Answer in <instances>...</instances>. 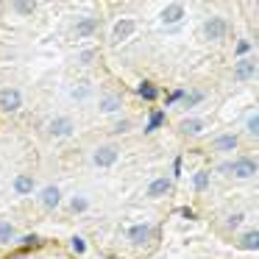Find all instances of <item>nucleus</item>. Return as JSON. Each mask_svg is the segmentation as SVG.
<instances>
[{"label": "nucleus", "mask_w": 259, "mask_h": 259, "mask_svg": "<svg viewBox=\"0 0 259 259\" xmlns=\"http://www.w3.org/2000/svg\"><path fill=\"white\" fill-rule=\"evenodd\" d=\"M231 34V23L226 17H220V14H209L206 20L201 23V36L203 42H212V45H218V42H226V36Z\"/></svg>", "instance_id": "1"}, {"label": "nucleus", "mask_w": 259, "mask_h": 259, "mask_svg": "<svg viewBox=\"0 0 259 259\" xmlns=\"http://www.w3.org/2000/svg\"><path fill=\"white\" fill-rule=\"evenodd\" d=\"M159 237V229L153 223H131L128 229H125V240H128V245H134V248H148L153 240Z\"/></svg>", "instance_id": "2"}, {"label": "nucleus", "mask_w": 259, "mask_h": 259, "mask_svg": "<svg viewBox=\"0 0 259 259\" xmlns=\"http://www.w3.org/2000/svg\"><path fill=\"white\" fill-rule=\"evenodd\" d=\"M45 134L51 137V140H70V137L75 134V120L70 117V114H56V117L48 120Z\"/></svg>", "instance_id": "3"}, {"label": "nucleus", "mask_w": 259, "mask_h": 259, "mask_svg": "<svg viewBox=\"0 0 259 259\" xmlns=\"http://www.w3.org/2000/svg\"><path fill=\"white\" fill-rule=\"evenodd\" d=\"M120 159V145H114V142H101V145L92 151V167L98 170H109L114 167Z\"/></svg>", "instance_id": "4"}, {"label": "nucleus", "mask_w": 259, "mask_h": 259, "mask_svg": "<svg viewBox=\"0 0 259 259\" xmlns=\"http://www.w3.org/2000/svg\"><path fill=\"white\" fill-rule=\"evenodd\" d=\"M23 103H25V95H23L20 87H3V90H0V112H3V114L20 112Z\"/></svg>", "instance_id": "5"}, {"label": "nucleus", "mask_w": 259, "mask_h": 259, "mask_svg": "<svg viewBox=\"0 0 259 259\" xmlns=\"http://www.w3.org/2000/svg\"><path fill=\"white\" fill-rule=\"evenodd\" d=\"M137 34V20L134 17H120L112 25V34H109V45H123L125 39Z\"/></svg>", "instance_id": "6"}, {"label": "nucleus", "mask_w": 259, "mask_h": 259, "mask_svg": "<svg viewBox=\"0 0 259 259\" xmlns=\"http://www.w3.org/2000/svg\"><path fill=\"white\" fill-rule=\"evenodd\" d=\"M206 117H198V114H190V117H181L179 125H176V131H179L184 140H195V137H201L203 131H206Z\"/></svg>", "instance_id": "7"}, {"label": "nucleus", "mask_w": 259, "mask_h": 259, "mask_svg": "<svg viewBox=\"0 0 259 259\" xmlns=\"http://www.w3.org/2000/svg\"><path fill=\"white\" fill-rule=\"evenodd\" d=\"M36 195H39V206L45 212H56L64 203V195H62V187L59 184H45L42 190H36Z\"/></svg>", "instance_id": "8"}, {"label": "nucleus", "mask_w": 259, "mask_h": 259, "mask_svg": "<svg viewBox=\"0 0 259 259\" xmlns=\"http://www.w3.org/2000/svg\"><path fill=\"white\" fill-rule=\"evenodd\" d=\"M231 179H237V181H251V179H256V156L231 159Z\"/></svg>", "instance_id": "9"}, {"label": "nucleus", "mask_w": 259, "mask_h": 259, "mask_svg": "<svg viewBox=\"0 0 259 259\" xmlns=\"http://www.w3.org/2000/svg\"><path fill=\"white\" fill-rule=\"evenodd\" d=\"M237 148H240V134H234V131H223L209 142V151L214 153H234Z\"/></svg>", "instance_id": "10"}, {"label": "nucleus", "mask_w": 259, "mask_h": 259, "mask_svg": "<svg viewBox=\"0 0 259 259\" xmlns=\"http://www.w3.org/2000/svg\"><path fill=\"white\" fill-rule=\"evenodd\" d=\"M70 31H73V36H78V39H90V36H95V31H98V17H92V14H81V17L73 20Z\"/></svg>", "instance_id": "11"}, {"label": "nucleus", "mask_w": 259, "mask_h": 259, "mask_svg": "<svg viewBox=\"0 0 259 259\" xmlns=\"http://www.w3.org/2000/svg\"><path fill=\"white\" fill-rule=\"evenodd\" d=\"M98 112H101V114H117V112H123V92L106 90L101 95V101H98Z\"/></svg>", "instance_id": "12"}, {"label": "nucleus", "mask_w": 259, "mask_h": 259, "mask_svg": "<svg viewBox=\"0 0 259 259\" xmlns=\"http://www.w3.org/2000/svg\"><path fill=\"white\" fill-rule=\"evenodd\" d=\"M253 78H256V59H253V56L237 59V64H234V81L248 84V81H253Z\"/></svg>", "instance_id": "13"}, {"label": "nucleus", "mask_w": 259, "mask_h": 259, "mask_svg": "<svg viewBox=\"0 0 259 259\" xmlns=\"http://www.w3.org/2000/svg\"><path fill=\"white\" fill-rule=\"evenodd\" d=\"M67 95H70V101H75V103H87V101L95 98V87H92V81L81 78V81H75V84H70Z\"/></svg>", "instance_id": "14"}, {"label": "nucleus", "mask_w": 259, "mask_h": 259, "mask_svg": "<svg viewBox=\"0 0 259 259\" xmlns=\"http://www.w3.org/2000/svg\"><path fill=\"white\" fill-rule=\"evenodd\" d=\"M170 192H173V181H170L167 176H159V179H153L151 184H148L145 195L151 198V201H159V198H167Z\"/></svg>", "instance_id": "15"}, {"label": "nucleus", "mask_w": 259, "mask_h": 259, "mask_svg": "<svg viewBox=\"0 0 259 259\" xmlns=\"http://www.w3.org/2000/svg\"><path fill=\"white\" fill-rule=\"evenodd\" d=\"M64 209H67L70 214H75V218H78V214H87L92 209V201L84 195V192H73V195L64 201Z\"/></svg>", "instance_id": "16"}, {"label": "nucleus", "mask_w": 259, "mask_h": 259, "mask_svg": "<svg viewBox=\"0 0 259 259\" xmlns=\"http://www.w3.org/2000/svg\"><path fill=\"white\" fill-rule=\"evenodd\" d=\"M12 190H14V195H31V192H36V179L31 173H20V176H14Z\"/></svg>", "instance_id": "17"}, {"label": "nucleus", "mask_w": 259, "mask_h": 259, "mask_svg": "<svg viewBox=\"0 0 259 259\" xmlns=\"http://www.w3.org/2000/svg\"><path fill=\"white\" fill-rule=\"evenodd\" d=\"M237 245H240L242 251H259V231H256V226L240 231V237H237Z\"/></svg>", "instance_id": "18"}, {"label": "nucleus", "mask_w": 259, "mask_h": 259, "mask_svg": "<svg viewBox=\"0 0 259 259\" xmlns=\"http://www.w3.org/2000/svg\"><path fill=\"white\" fill-rule=\"evenodd\" d=\"M184 3H170V6H164L162 9V23L164 25H176V23H181L184 20Z\"/></svg>", "instance_id": "19"}, {"label": "nucleus", "mask_w": 259, "mask_h": 259, "mask_svg": "<svg viewBox=\"0 0 259 259\" xmlns=\"http://www.w3.org/2000/svg\"><path fill=\"white\" fill-rule=\"evenodd\" d=\"M209 184H212V170L209 167H201L192 176V192H195V195H203V192L209 190Z\"/></svg>", "instance_id": "20"}, {"label": "nucleus", "mask_w": 259, "mask_h": 259, "mask_svg": "<svg viewBox=\"0 0 259 259\" xmlns=\"http://www.w3.org/2000/svg\"><path fill=\"white\" fill-rule=\"evenodd\" d=\"M203 101H206V90H192V92H187V95H184V101H181V109H184V112H190V109L201 106Z\"/></svg>", "instance_id": "21"}, {"label": "nucleus", "mask_w": 259, "mask_h": 259, "mask_svg": "<svg viewBox=\"0 0 259 259\" xmlns=\"http://www.w3.org/2000/svg\"><path fill=\"white\" fill-rule=\"evenodd\" d=\"M14 237H17V229H14L12 220H0V248L12 245Z\"/></svg>", "instance_id": "22"}, {"label": "nucleus", "mask_w": 259, "mask_h": 259, "mask_svg": "<svg viewBox=\"0 0 259 259\" xmlns=\"http://www.w3.org/2000/svg\"><path fill=\"white\" fill-rule=\"evenodd\" d=\"M242 223H245V214H242V212H234V214H229V218L223 220V229H226V231H237Z\"/></svg>", "instance_id": "23"}, {"label": "nucleus", "mask_w": 259, "mask_h": 259, "mask_svg": "<svg viewBox=\"0 0 259 259\" xmlns=\"http://www.w3.org/2000/svg\"><path fill=\"white\" fill-rule=\"evenodd\" d=\"M14 242H17V245H23V248H31V245H39L42 237L34 234V231H28V234H17V237H14Z\"/></svg>", "instance_id": "24"}, {"label": "nucleus", "mask_w": 259, "mask_h": 259, "mask_svg": "<svg viewBox=\"0 0 259 259\" xmlns=\"http://www.w3.org/2000/svg\"><path fill=\"white\" fill-rule=\"evenodd\" d=\"M12 9H14L17 14H34V12H36V3H34V0H25V3H23V0H14Z\"/></svg>", "instance_id": "25"}, {"label": "nucleus", "mask_w": 259, "mask_h": 259, "mask_svg": "<svg viewBox=\"0 0 259 259\" xmlns=\"http://www.w3.org/2000/svg\"><path fill=\"white\" fill-rule=\"evenodd\" d=\"M245 131L251 140H256V134H259V114L256 112H251V117L245 120Z\"/></svg>", "instance_id": "26"}, {"label": "nucleus", "mask_w": 259, "mask_h": 259, "mask_svg": "<svg viewBox=\"0 0 259 259\" xmlns=\"http://www.w3.org/2000/svg\"><path fill=\"white\" fill-rule=\"evenodd\" d=\"M137 92H140V95H142V98H145V101H153V98H156V95H159V92H156V87H153V84H151V81H142V84H140V87H137Z\"/></svg>", "instance_id": "27"}, {"label": "nucleus", "mask_w": 259, "mask_h": 259, "mask_svg": "<svg viewBox=\"0 0 259 259\" xmlns=\"http://www.w3.org/2000/svg\"><path fill=\"white\" fill-rule=\"evenodd\" d=\"M131 128H134V123H131L128 117H120L117 123H112V134H114V137H117V134H125V131H131Z\"/></svg>", "instance_id": "28"}, {"label": "nucleus", "mask_w": 259, "mask_h": 259, "mask_svg": "<svg viewBox=\"0 0 259 259\" xmlns=\"http://www.w3.org/2000/svg\"><path fill=\"white\" fill-rule=\"evenodd\" d=\"M70 248H73L78 256H84V253H87V242L81 240V237H70Z\"/></svg>", "instance_id": "29"}, {"label": "nucleus", "mask_w": 259, "mask_h": 259, "mask_svg": "<svg viewBox=\"0 0 259 259\" xmlns=\"http://www.w3.org/2000/svg\"><path fill=\"white\" fill-rule=\"evenodd\" d=\"M162 123H164V112H153V114H151V123H148V131L159 128Z\"/></svg>", "instance_id": "30"}, {"label": "nucleus", "mask_w": 259, "mask_h": 259, "mask_svg": "<svg viewBox=\"0 0 259 259\" xmlns=\"http://www.w3.org/2000/svg\"><path fill=\"white\" fill-rule=\"evenodd\" d=\"M251 42L248 39H240V45H237V59H245V53H251Z\"/></svg>", "instance_id": "31"}, {"label": "nucleus", "mask_w": 259, "mask_h": 259, "mask_svg": "<svg viewBox=\"0 0 259 259\" xmlns=\"http://www.w3.org/2000/svg\"><path fill=\"white\" fill-rule=\"evenodd\" d=\"M184 95H187V90H176L173 95L167 98V106H173V103H181V101H184Z\"/></svg>", "instance_id": "32"}, {"label": "nucleus", "mask_w": 259, "mask_h": 259, "mask_svg": "<svg viewBox=\"0 0 259 259\" xmlns=\"http://www.w3.org/2000/svg\"><path fill=\"white\" fill-rule=\"evenodd\" d=\"M214 170H218L220 176H231V159H223V162H220Z\"/></svg>", "instance_id": "33"}, {"label": "nucleus", "mask_w": 259, "mask_h": 259, "mask_svg": "<svg viewBox=\"0 0 259 259\" xmlns=\"http://www.w3.org/2000/svg\"><path fill=\"white\" fill-rule=\"evenodd\" d=\"M78 62H81V64H92V62H95V51H81Z\"/></svg>", "instance_id": "34"}]
</instances>
